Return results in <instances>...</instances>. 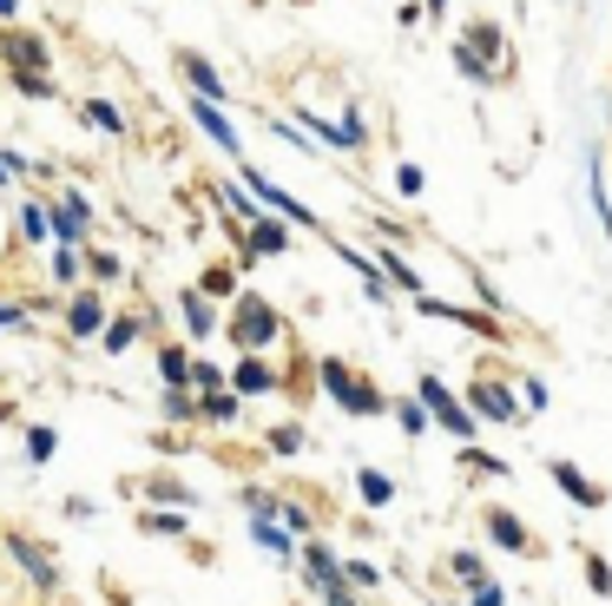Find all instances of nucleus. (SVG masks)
I'll use <instances>...</instances> for the list:
<instances>
[{
	"instance_id": "obj_22",
	"label": "nucleus",
	"mask_w": 612,
	"mask_h": 606,
	"mask_svg": "<svg viewBox=\"0 0 612 606\" xmlns=\"http://www.w3.org/2000/svg\"><path fill=\"white\" fill-rule=\"evenodd\" d=\"M158 376H165V389H185V383H191V356H185L178 343H165V350H158Z\"/></svg>"
},
{
	"instance_id": "obj_26",
	"label": "nucleus",
	"mask_w": 612,
	"mask_h": 606,
	"mask_svg": "<svg viewBox=\"0 0 612 606\" xmlns=\"http://www.w3.org/2000/svg\"><path fill=\"white\" fill-rule=\"evenodd\" d=\"M53 449H59V429H46V422H40V429H26V462H33V469H46V462H53Z\"/></svg>"
},
{
	"instance_id": "obj_14",
	"label": "nucleus",
	"mask_w": 612,
	"mask_h": 606,
	"mask_svg": "<svg viewBox=\"0 0 612 606\" xmlns=\"http://www.w3.org/2000/svg\"><path fill=\"white\" fill-rule=\"evenodd\" d=\"M303 581H310V587L323 594L330 581H343V561H336V554H330L323 541H303Z\"/></svg>"
},
{
	"instance_id": "obj_12",
	"label": "nucleus",
	"mask_w": 612,
	"mask_h": 606,
	"mask_svg": "<svg viewBox=\"0 0 612 606\" xmlns=\"http://www.w3.org/2000/svg\"><path fill=\"white\" fill-rule=\"evenodd\" d=\"M488 541H494L501 554H527V548H534V535H527L508 508H488Z\"/></svg>"
},
{
	"instance_id": "obj_41",
	"label": "nucleus",
	"mask_w": 612,
	"mask_h": 606,
	"mask_svg": "<svg viewBox=\"0 0 612 606\" xmlns=\"http://www.w3.org/2000/svg\"><path fill=\"white\" fill-rule=\"evenodd\" d=\"M396 191L415 198V191H422V172H415V165H396Z\"/></svg>"
},
{
	"instance_id": "obj_37",
	"label": "nucleus",
	"mask_w": 612,
	"mask_h": 606,
	"mask_svg": "<svg viewBox=\"0 0 612 606\" xmlns=\"http://www.w3.org/2000/svg\"><path fill=\"white\" fill-rule=\"evenodd\" d=\"M587 587H593V594H612V568L600 554H587Z\"/></svg>"
},
{
	"instance_id": "obj_13",
	"label": "nucleus",
	"mask_w": 612,
	"mask_h": 606,
	"mask_svg": "<svg viewBox=\"0 0 612 606\" xmlns=\"http://www.w3.org/2000/svg\"><path fill=\"white\" fill-rule=\"evenodd\" d=\"M7 554H13V568H20L26 581H40V587H53V581H59V568L46 561V548H33V541H20V535H13V541H7Z\"/></svg>"
},
{
	"instance_id": "obj_36",
	"label": "nucleus",
	"mask_w": 612,
	"mask_h": 606,
	"mask_svg": "<svg viewBox=\"0 0 612 606\" xmlns=\"http://www.w3.org/2000/svg\"><path fill=\"white\" fill-rule=\"evenodd\" d=\"M343 581H356V587H382V568H369V561H343Z\"/></svg>"
},
{
	"instance_id": "obj_4",
	"label": "nucleus",
	"mask_w": 612,
	"mask_h": 606,
	"mask_svg": "<svg viewBox=\"0 0 612 606\" xmlns=\"http://www.w3.org/2000/svg\"><path fill=\"white\" fill-rule=\"evenodd\" d=\"M86 224H92V205H86V191H79V185H66V191H59V205H53V238H59V244H73V251H86Z\"/></svg>"
},
{
	"instance_id": "obj_8",
	"label": "nucleus",
	"mask_w": 612,
	"mask_h": 606,
	"mask_svg": "<svg viewBox=\"0 0 612 606\" xmlns=\"http://www.w3.org/2000/svg\"><path fill=\"white\" fill-rule=\"evenodd\" d=\"M244 185H251V191H257V198H264V205H270L277 218H290V224H303V231H316V211H303V205H297L290 191H277V185H270L264 172H244Z\"/></svg>"
},
{
	"instance_id": "obj_27",
	"label": "nucleus",
	"mask_w": 612,
	"mask_h": 606,
	"mask_svg": "<svg viewBox=\"0 0 612 606\" xmlns=\"http://www.w3.org/2000/svg\"><path fill=\"white\" fill-rule=\"evenodd\" d=\"M396 422H402L409 436H422V429H429V403H422V396H402V403H396Z\"/></svg>"
},
{
	"instance_id": "obj_11",
	"label": "nucleus",
	"mask_w": 612,
	"mask_h": 606,
	"mask_svg": "<svg viewBox=\"0 0 612 606\" xmlns=\"http://www.w3.org/2000/svg\"><path fill=\"white\" fill-rule=\"evenodd\" d=\"M554 488H560L574 508H600V502H607V488H600V482H587L574 462H554Z\"/></svg>"
},
{
	"instance_id": "obj_24",
	"label": "nucleus",
	"mask_w": 612,
	"mask_h": 606,
	"mask_svg": "<svg viewBox=\"0 0 612 606\" xmlns=\"http://www.w3.org/2000/svg\"><path fill=\"white\" fill-rule=\"evenodd\" d=\"M20 238L26 244H46L53 238V211L46 205H20Z\"/></svg>"
},
{
	"instance_id": "obj_32",
	"label": "nucleus",
	"mask_w": 612,
	"mask_h": 606,
	"mask_svg": "<svg viewBox=\"0 0 612 606\" xmlns=\"http://www.w3.org/2000/svg\"><path fill=\"white\" fill-rule=\"evenodd\" d=\"M204 297H237V271H204Z\"/></svg>"
},
{
	"instance_id": "obj_21",
	"label": "nucleus",
	"mask_w": 612,
	"mask_h": 606,
	"mask_svg": "<svg viewBox=\"0 0 612 606\" xmlns=\"http://www.w3.org/2000/svg\"><path fill=\"white\" fill-rule=\"evenodd\" d=\"M132 337H138V317H112V323L99 330V350H105V356H125Z\"/></svg>"
},
{
	"instance_id": "obj_2",
	"label": "nucleus",
	"mask_w": 612,
	"mask_h": 606,
	"mask_svg": "<svg viewBox=\"0 0 612 606\" xmlns=\"http://www.w3.org/2000/svg\"><path fill=\"white\" fill-rule=\"evenodd\" d=\"M323 389L336 396V409H349V416H382V396L343 363V356H323Z\"/></svg>"
},
{
	"instance_id": "obj_40",
	"label": "nucleus",
	"mask_w": 612,
	"mask_h": 606,
	"mask_svg": "<svg viewBox=\"0 0 612 606\" xmlns=\"http://www.w3.org/2000/svg\"><path fill=\"white\" fill-rule=\"evenodd\" d=\"M191 383H198V389H224V370H218V363H191Z\"/></svg>"
},
{
	"instance_id": "obj_31",
	"label": "nucleus",
	"mask_w": 612,
	"mask_h": 606,
	"mask_svg": "<svg viewBox=\"0 0 612 606\" xmlns=\"http://www.w3.org/2000/svg\"><path fill=\"white\" fill-rule=\"evenodd\" d=\"M86 271H92V277H99V284H112V277H119V271H125V264H119V257H112V251H86Z\"/></svg>"
},
{
	"instance_id": "obj_18",
	"label": "nucleus",
	"mask_w": 612,
	"mask_h": 606,
	"mask_svg": "<svg viewBox=\"0 0 612 606\" xmlns=\"http://www.w3.org/2000/svg\"><path fill=\"white\" fill-rule=\"evenodd\" d=\"M237 409H244V396H237L231 383H224V389H211V396L198 403V416H204V422H237Z\"/></svg>"
},
{
	"instance_id": "obj_35",
	"label": "nucleus",
	"mask_w": 612,
	"mask_h": 606,
	"mask_svg": "<svg viewBox=\"0 0 612 606\" xmlns=\"http://www.w3.org/2000/svg\"><path fill=\"white\" fill-rule=\"evenodd\" d=\"M145 535H185V515H178V508H171V515L158 508V515H145Z\"/></svg>"
},
{
	"instance_id": "obj_25",
	"label": "nucleus",
	"mask_w": 612,
	"mask_h": 606,
	"mask_svg": "<svg viewBox=\"0 0 612 606\" xmlns=\"http://www.w3.org/2000/svg\"><path fill=\"white\" fill-rule=\"evenodd\" d=\"M376 264H382V277H389L396 290H415V297H422V277H415V271H409L396 251H376Z\"/></svg>"
},
{
	"instance_id": "obj_45",
	"label": "nucleus",
	"mask_w": 612,
	"mask_h": 606,
	"mask_svg": "<svg viewBox=\"0 0 612 606\" xmlns=\"http://www.w3.org/2000/svg\"><path fill=\"white\" fill-rule=\"evenodd\" d=\"M20 323H26V310L20 304H0V330H20Z\"/></svg>"
},
{
	"instance_id": "obj_44",
	"label": "nucleus",
	"mask_w": 612,
	"mask_h": 606,
	"mask_svg": "<svg viewBox=\"0 0 612 606\" xmlns=\"http://www.w3.org/2000/svg\"><path fill=\"white\" fill-rule=\"evenodd\" d=\"M461 462H468V469H488V475H501V469H508V462H494V455H481V449H468Z\"/></svg>"
},
{
	"instance_id": "obj_33",
	"label": "nucleus",
	"mask_w": 612,
	"mask_h": 606,
	"mask_svg": "<svg viewBox=\"0 0 612 606\" xmlns=\"http://www.w3.org/2000/svg\"><path fill=\"white\" fill-rule=\"evenodd\" d=\"M191 416H198V403L185 389H165V422H191Z\"/></svg>"
},
{
	"instance_id": "obj_30",
	"label": "nucleus",
	"mask_w": 612,
	"mask_h": 606,
	"mask_svg": "<svg viewBox=\"0 0 612 606\" xmlns=\"http://www.w3.org/2000/svg\"><path fill=\"white\" fill-rule=\"evenodd\" d=\"M73 277H79V251L59 244V251H53V284H73Z\"/></svg>"
},
{
	"instance_id": "obj_6",
	"label": "nucleus",
	"mask_w": 612,
	"mask_h": 606,
	"mask_svg": "<svg viewBox=\"0 0 612 606\" xmlns=\"http://www.w3.org/2000/svg\"><path fill=\"white\" fill-rule=\"evenodd\" d=\"M99 330H105V297H99V290H79V297L66 304V337H73V343H92Z\"/></svg>"
},
{
	"instance_id": "obj_5",
	"label": "nucleus",
	"mask_w": 612,
	"mask_h": 606,
	"mask_svg": "<svg viewBox=\"0 0 612 606\" xmlns=\"http://www.w3.org/2000/svg\"><path fill=\"white\" fill-rule=\"evenodd\" d=\"M0 59L7 73H46V40L26 26H0Z\"/></svg>"
},
{
	"instance_id": "obj_34",
	"label": "nucleus",
	"mask_w": 612,
	"mask_h": 606,
	"mask_svg": "<svg viewBox=\"0 0 612 606\" xmlns=\"http://www.w3.org/2000/svg\"><path fill=\"white\" fill-rule=\"evenodd\" d=\"M448 568H455V574H461L468 587H481V581H488V568H481V554H448Z\"/></svg>"
},
{
	"instance_id": "obj_38",
	"label": "nucleus",
	"mask_w": 612,
	"mask_h": 606,
	"mask_svg": "<svg viewBox=\"0 0 612 606\" xmlns=\"http://www.w3.org/2000/svg\"><path fill=\"white\" fill-rule=\"evenodd\" d=\"M145 495H158V502H178V508H191V488H178V482H145Z\"/></svg>"
},
{
	"instance_id": "obj_20",
	"label": "nucleus",
	"mask_w": 612,
	"mask_h": 606,
	"mask_svg": "<svg viewBox=\"0 0 612 606\" xmlns=\"http://www.w3.org/2000/svg\"><path fill=\"white\" fill-rule=\"evenodd\" d=\"M79 112H86V125H99L105 139H125V119H119V106H112V99H86Z\"/></svg>"
},
{
	"instance_id": "obj_15",
	"label": "nucleus",
	"mask_w": 612,
	"mask_h": 606,
	"mask_svg": "<svg viewBox=\"0 0 612 606\" xmlns=\"http://www.w3.org/2000/svg\"><path fill=\"white\" fill-rule=\"evenodd\" d=\"M218 297H204V290H178V310H185V323H191V337H211L218 330V310H211Z\"/></svg>"
},
{
	"instance_id": "obj_42",
	"label": "nucleus",
	"mask_w": 612,
	"mask_h": 606,
	"mask_svg": "<svg viewBox=\"0 0 612 606\" xmlns=\"http://www.w3.org/2000/svg\"><path fill=\"white\" fill-rule=\"evenodd\" d=\"M277 515H283V528H297V535H310V515H303L297 502H277Z\"/></svg>"
},
{
	"instance_id": "obj_1",
	"label": "nucleus",
	"mask_w": 612,
	"mask_h": 606,
	"mask_svg": "<svg viewBox=\"0 0 612 606\" xmlns=\"http://www.w3.org/2000/svg\"><path fill=\"white\" fill-rule=\"evenodd\" d=\"M231 343L237 350H270V343H283V317L257 290H237V304H231Z\"/></svg>"
},
{
	"instance_id": "obj_29",
	"label": "nucleus",
	"mask_w": 612,
	"mask_h": 606,
	"mask_svg": "<svg viewBox=\"0 0 612 606\" xmlns=\"http://www.w3.org/2000/svg\"><path fill=\"white\" fill-rule=\"evenodd\" d=\"M270 455H303V429H297V422L270 429Z\"/></svg>"
},
{
	"instance_id": "obj_43",
	"label": "nucleus",
	"mask_w": 612,
	"mask_h": 606,
	"mask_svg": "<svg viewBox=\"0 0 612 606\" xmlns=\"http://www.w3.org/2000/svg\"><path fill=\"white\" fill-rule=\"evenodd\" d=\"M501 601H508V594H501V581H481V587H475V601H468V606H501Z\"/></svg>"
},
{
	"instance_id": "obj_9",
	"label": "nucleus",
	"mask_w": 612,
	"mask_h": 606,
	"mask_svg": "<svg viewBox=\"0 0 612 606\" xmlns=\"http://www.w3.org/2000/svg\"><path fill=\"white\" fill-rule=\"evenodd\" d=\"M277 383H283V376H277V370H270L257 350H244V363L231 370V389H237V396H270Z\"/></svg>"
},
{
	"instance_id": "obj_46",
	"label": "nucleus",
	"mask_w": 612,
	"mask_h": 606,
	"mask_svg": "<svg viewBox=\"0 0 612 606\" xmlns=\"http://www.w3.org/2000/svg\"><path fill=\"white\" fill-rule=\"evenodd\" d=\"M20 13V0H0V20H13Z\"/></svg>"
},
{
	"instance_id": "obj_39",
	"label": "nucleus",
	"mask_w": 612,
	"mask_h": 606,
	"mask_svg": "<svg viewBox=\"0 0 612 606\" xmlns=\"http://www.w3.org/2000/svg\"><path fill=\"white\" fill-rule=\"evenodd\" d=\"M323 606H363L356 601V581H330V587H323Z\"/></svg>"
},
{
	"instance_id": "obj_16",
	"label": "nucleus",
	"mask_w": 612,
	"mask_h": 606,
	"mask_svg": "<svg viewBox=\"0 0 612 606\" xmlns=\"http://www.w3.org/2000/svg\"><path fill=\"white\" fill-rule=\"evenodd\" d=\"M251 541H257V548H270L277 561H297V554H303V548H290V535H283L270 515H251Z\"/></svg>"
},
{
	"instance_id": "obj_3",
	"label": "nucleus",
	"mask_w": 612,
	"mask_h": 606,
	"mask_svg": "<svg viewBox=\"0 0 612 606\" xmlns=\"http://www.w3.org/2000/svg\"><path fill=\"white\" fill-rule=\"evenodd\" d=\"M415 396L429 403V416H435L455 442H468V436H475V409H461V403L448 396V383H442V376H422V383H415Z\"/></svg>"
},
{
	"instance_id": "obj_28",
	"label": "nucleus",
	"mask_w": 612,
	"mask_h": 606,
	"mask_svg": "<svg viewBox=\"0 0 612 606\" xmlns=\"http://www.w3.org/2000/svg\"><path fill=\"white\" fill-rule=\"evenodd\" d=\"M7 79H13L20 99H53V79H46V73H7Z\"/></svg>"
},
{
	"instance_id": "obj_7",
	"label": "nucleus",
	"mask_w": 612,
	"mask_h": 606,
	"mask_svg": "<svg viewBox=\"0 0 612 606\" xmlns=\"http://www.w3.org/2000/svg\"><path fill=\"white\" fill-rule=\"evenodd\" d=\"M468 409H475V416H488V422H521V403H514L501 383H488V376H475V389H468Z\"/></svg>"
},
{
	"instance_id": "obj_19",
	"label": "nucleus",
	"mask_w": 612,
	"mask_h": 606,
	"mask_svg": "<svg viewBox=\"0 0 612 606\" xmlns=\"http://www.w3.org/2000/svg\"><path fill=\"white\" fill-rule=\"evenodd\" d=\"M356 488H363V508H376V515L396 502V482H389L382 469H363V475H356Z\"/></svg>"
},
{
	"instance_id": "obj_10",
	"label": "nucleus",
	"mask_w": 612,
	"mask_h": 606,
	"mask_svg": "<svg viewBox=\"0 0 612 606\" xmlns=\"http://www.w3.org/2000/svg\"><path fill=\"white\" fill-rule=\"evenodd\" d=\"M283 224H290V218H264V211H257L251 231H244V244H251L257 257H283V251H290V231H283Z\"/></svg>"
},
{
	"instance_id": "obj_17",
	"label": "nucleus",
	"mask_w": 612,
	"mask_h": 606,
	"mask_svg": "<svg viewBox=\"0 0 612 606\" xmlns=\"http://www.w3.org/2000/svg\"><path fill=\"white\" fill-rule=\"evenodd\" d=\"M191 112H198V125H204V132H211L224 152H237V132H231V119L218 112V99H191Z\"/></svg>"
},
{
	"instance_id": "obj_23",
	"label": "nucleus",
	"mask_w": 612,
	"mask_h": 606,
	"mask_svg": "<svg viewBox=\"0 0 612 606\" xmlns=\"http://www.w3.org/2000/svg\"><path fill=\"white\" fill-rule=\"evenodd\" d=\"M185 79L198 86V99H224V79H218V73H211L198 53H185Z\"/></svg>"
}]
</instances>
